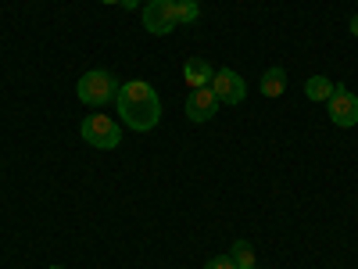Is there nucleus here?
Listing matches in <instances>:
<instances>
[{"instance_id":"nucleus-1","label":"nucleus","mask_w":358,"mask_h":269,"mask_svg":"<svg viewBox=\"0 0 358 269\" xmlns=\"http://www.w3.org/2000/svg\"><path fill=\"white\" fill-rule=\"evenodd\" d=\"M118 115H122V123L136 133H147V130H155L158 126V118H162V101L155 94V86L151 83H143V79H129L118 86Z\"/></svg>"},{"instance_id":"nucleus-2","label":"nucleus","mask_w":358,"mask_h":269,"mask_svg":"<svg viewBox=\"0 0 358 269\" xmlns=\"http://www.w3.org/2000/svg\"><path fill=\"white\" fill-rule=\"evenodd\" d=\"M76 94H79L83 104L101 108V104H108V101L118 97V79H115L111 72H104V69H94V72H86V76L79 79Z\"/></svg>"},{"instance_id":"nucleus-3","label":"nucleus","mask_w":358,"mask_h":269,"mask_svg":"<svg viewBox=\"0 0 358 269\" xmlns=\"http://www.w3.org/2000/svg\"><path fill=\"white\" fill-rule=\"evenodd\" d=\"M79 133H83L86 144L101 147V151H111V147L122 144V130H118V123H115V118H108V115H86Z\"/></svg>"},{"instance_id":"nucleus-4","label":"nucleus","mask_w":358,"mask_h":269,"mask_svg":"<svg viewBox=\"0 0 358 269\" xmlns=\"http://www.w3.org/2000/svg\"><path fill=\"white\" fill-rule=\"evenodd\" d=\"M176 25H179V15H176L172 0H147L143 4V29L151 36H165Z\"/></svg>"},{"instance_id":"nucleus-5","label":"nucleus","mask_w":358,"mask_h":269,"mask_svg":"<svg viewBox=\"0 0 358 269\" xmlns=\"http://www.w3.org/2000/svg\"><path fill=\"white\" fill-rule=\"evenodd\" d=\"M326 108H330V118H334V123L344 126V130H351V126L358 123V97L351 94L348 86H337L334 97L326 101Z\"/></svg>"},{"instance_id":"nucleus-6","label":"nucleus","mask_w":358,"mask_h":269,"mask_svg":"<svg viewBox=\"0 0 358 269\" xmlns=\"http://www.w3.org/2000/svg\"><path fill=\"white\" fill-rule=\"evenodd\" d=\"M212 90H215L219 104H241V101L248 97L244 79L236 76L233 69H219V72H215V79H212Z\"/></svg>"},{"instance_id":"nucleus-7","label":"nucleus","mask_w":358,"mask_h":269,"mask_svg":"<svg viewBox=\"0 0 358 269\" xmlns=\"http://www.w3.org/2000/svg\"><path fill=\"white\" fill-rule=\"evenodd\" d=\"M215 111H219V97H215L212 86L190 90V97H187V118H190V123H208Z\"/></svg>"},{"instance_id":"nucleus-8","label":"nucleus","mask_w":358,"mask_h":269,"mask_svg":"<svg viewBox=\"0 0 358 269\" xmlns=\"http://www.w3.org/2000/svg\"><path fill=\"white\" fill-rule=\"evenodd\" d=\"M183 79H187V86H190V90H197V86H212L215 69L208 65L204 57H187V65H183Z\"/></svg>"},{"instance_id":"nucleus-9","label":"nucleus","mask_w":358,"mask_h":269,"mask_svg":"<svg viewBox=\"0 0 358 269\" xmlns=\"http://www.w3.org/2000/svg\"><path fill=\"white\" fill-rule=\"evenodd\" d=\"M334 90H337V83H334L330 76H312V79L305 83V97L315 101V104H326V101L334 97Z\"/></svg>"},{"instance_id":"nucleus-10","label":"nucleus","mask_w":358,"mask_h":269,"mask_svg":"<svg viewBox=\"0 0 358 269\" xmlns=\"http://www.w3.org/2000/svg\"><path fill=\"white\" fill-rule=\"evenodd\" d=\"M287 90V72L283 69H268L262 76V97H283Z\"/></svg>"},{"instance_id":"nucleus-11","label":"nucleus","mask_w":358,"mask_h":269,"mask_svg":"<svg viewBox=\"0 0 358 269\" xmlns=\"http://www.w3.org/2000/svg\"><path fill=\"white\" fill-rule=\"evenodd\" d=\"M229 258H233L236 265H255V248H251V241H236V244L229 248Z\"/></svg>"},{"instance_id":"nucleus-12","label":"nucleus","mask_w":358,"mask_h":269,"mask_svg":"<svg viewBox=\"0 0 358 269\" xmlns=\"http://www.w3.org/2000/svg\"><path fill=\"white\" fill-rule=\"evenodd\" d=\"M176 15H179V22H197L201 8L194 4V0H183V4H176Z\"/></svg>"},{"instance_id":"nucleus-13","label":"nucleus","mask_w":358,"mask_h":269,"mask_svg":"<svg viewBox=\"0 0 358 269\" xmlns=\"http://www.w3.org/2000/svg\"><path fill=\"white\" fill-rule=\"evenodd\" d=\"M204 269H236V262H233L229 255H215V258L204 262Z\"/></svg>"},{"instance_id":"nucleus-14","label":"nucleus","mask_w":358,"mask_h":269,"mask_svg":"<svg viewBox=\"0 0 358 269\" xmlns=\"http://www.w3.org/2000/svg\"><path fill=\"white\" fill-rule=\"evenodd\" d=\"M140 4H143V0H122V8H129V11H133V8H140Z\"/></svg>"},{"instance_id":"nucleus-15","label":"nucleus","mask_w":358,"mask_h":269,"mask_svg":"<svg viewBox=\"0 0 358 269\" xmlns=\"http://www.w3.org/2000/svg\"><path fill=\"white\" fill-rule=\"evenodd\" d=\"M351 36H358V15L351 18Z\"/></svg>"},{"instance_id":"nucleus-16","label":"nucleus","mask_w":358,"mask_h":269,"mask_svg":"<svg viewBox=\"0 0 358 269\" xmlns=\"http://www.w3.org/2000/svg\"><path fill=\"white\" fill-rule=\"evenodd\" d=\"M101 4H122V0H101Z\"/></svg>"},{"instance_id":"nucleus-17","label":"nucleus","mask_w":358,"mask_h":269,"mask_svg":"<svg viewBox=\"0 0 358 269\" xmlns=\"http://www.w3.org/2000/svg\"><path fill=\"white\" fill-rule=\"evenodd\" d=\"M236 269H255V265H236Z\"/></svg>"},{"instance_id":"nucleus-18","label":"nucleus","mask_w":358,"mask_h":269,"mask_svg":"<svg viewBox=\"0 0 358 269\" xmlns=\"http://www.w3.org/2000/svg\"><path fill=\"white\" fill-rule=\"evenodd\" d=\"M50 269H65V265H50Z\"/></svg>"},{"instance_id":"nucleus-19","label":"nucleus","mask_w":358,"mask_h":269,"mask_svg":"<svg viewBox=\"0 0 358 269\" xmlns=\"http://www.w3.org/2000/svg\"><path fill=\"white\" fill-rule=\"evenodd\" d=\"M172 4H183V0H172Z\"/></svg>"},{"instance_id":"nucleus-20","label":"nucleus","mask_w":358,"mask_h":269,"mask_svg":"<svg viewBox=\"0 0 358 269\" xmlns=\"http://www.w3.org/2000/svg\"><path fill=\"white\" fill-rule=\"evenodd\" d=\"M143 4H147V0H143Z\"/></svg>"}]
</instances>
